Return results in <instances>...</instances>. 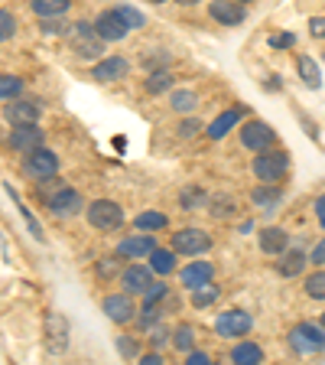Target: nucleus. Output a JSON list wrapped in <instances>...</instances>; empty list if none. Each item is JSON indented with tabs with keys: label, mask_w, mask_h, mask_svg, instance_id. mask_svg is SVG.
Here are the masks:
<instances>
[{
	"label": "nucleus",
	"mask_w": 325,
	"mask_h": 365,
	"mask_svg": "<svg viewBox=\"0 0 325 365\" xmlns=\"http://www.w3.org/2000/svg\"><path fill=\"white\" fill-rule=\"evenodd\" d=\"M186 356H189V359H186L189 365H208V362H212V359H208V352H198V349L186 352Z\"/></svg>",
	"instance_id": "obj_47"
},
{
	"label": "nucleus",
	"mask_w": 325,
	"mask_h": 365,
	"mask_svg": "<svg viewBox=\"0 0 325 365\" xmlns=\"http://www.w3.org/2000/svg\"><path fill=\"white\" fill-rule=\"evenodd\" d=\"M287 170H289V153L283 150H260L254 157V163H250V173L260 182H280Z\"/></svg>",
	"instance_id": "obj_2"
},
{
	"label": "nucleus",
	"mask_w": 325,
	"mask_h": 365,
	"mask_svg": "<svg viewBox=\"0 0 325 365\" xmlns=\"http://www.w3.org/2000/svg\"><path fill=\"white\" fill-rule=\"evenodd\" d=\"M176 4H186V7H192V4H198V0H176Z\"/></svg>",
	"instance_id": "obj_51"
},
{
	"label": "nucleus",
	"mask_w": 325,
	"mask_h": 365,
	"mask_svg": "<svg viewBox=\"0 0 325 365\" xmlns=\"http://www.w3.org/2000/svg\"><path fill=\"white\" fill-rule=\"evenodd\" d=\"M169 88H173V76H169L166 68L146 76V91H150V95H163V91H169Z\"/></svg>",
	"instance_id": "obj_31"
},
{
	"label": "nucleus",
	"mask_w": 325,
	"mask_h": 365,
	"mask_svg": "<svg viewBox=\"0 0 325 365\" xmlns=\"http://www.w3.org/2000/svg\"><path fill=\"white\" fill-rule=\"evenodd\" d=\"M91 76L98 78V82H121L124 76H130V62L121 59V56H107V59H101L98 66H95Z\"/></svg>",
	"instance_id": "obj_16"
},
{
	"label": "nucleus",
	"mask_w": 325,
	"mask_h": 365,
	"mask_svg": "<svg viewBox=\"0 0 325 365\" xmlns=\"http://www.w3.org/2000/svg\"><path fill=\"white\" fill-rule=\"evenodd\" d=\"M117 264H121V255H117V258H107V261H98V264H95V271H98V277H114V274H117Z\"/></svg>",
	"instance_id": "obj_41"
},
{
	"label": "nucleus",
	"mask_w": 325,
	"mask_h": 365,
	"mask_svg": "<svg viewBox=\"0 0 325 365\" xmlns=\"http://www.w3.org/2000/svg\"><path fill=\"white\" fill-rule=\"evenodd\" d=\"M316 215H319V222H322V228H325V196L316 199Z\"/></svg>",
	"instance_id": "obj_49"
},
{
	"label": "nucleus",
	"mask_w": 325,
	"mask_h": 365,
	"mask_svg": "<svg viewBox=\"0 0 325 365\" xmlns=\"http://www.w3.org/2000/svg\"><path fill=\"white\" fill-rule=\"evenodd\" d=\"M322 327H325V313H322Z\"/></svg>",
	"instance_id": "obj_53"
},
{
	"label": "nucleus",
	"mask_w": 325,
	"mask_h": 365,
	"mask_svg": "<svg viewBox=\"0 0 325 365\" xmlns=\"http://www.w3.org/2000/svg\"><path fill=\"white\" fill-rule=\"evenodd\" d=\"M150 4H166V0H150Z\"/></svg>",
	"instance_id": "obj_52"
},
{
	"label": "nucleus",
	"mask_w": 325,
	"mask_h": 365,
	"mask_svg": "<svg viewBox=\"0 0 325 365\" xmlns=\"http://www.w3.org/2000/svg\"><path fill=\"white\" fill-rule=\"evenodd\" d=\"M250 327H254V319H250V313H244V310H228V313H221V317L215 319V333L225 336V339L247 336Z\"/></svg>",
	"instance_id": "obj_8"
},
{
	"label": "nucleus",
	"mask_w": 325,
	"mask_h": 365,
	"mask_svg": "<svg viewBox=\"0 0 325 365\" xmlns=\"http://www.w3.org/2000/svg\"><path fill=\"white\" fill-rule=\"evenodd\" d=\"M121 284H124V290H127V294H144V290L153 284V267L130 264L127 271L121 274Z\"/></svg>",
	"instance_id": "obj_17"
},
{
	"label": "nucleus",
	"mask_w": 325,
	"mask_h": 365,
	"mask_svg": "<svg viewBox=\"0 0 325 365\" xmlns=\"http://www.w3.org/2000/svg\"><path fill=\"white\" fill-rule=\"evenodd\" d=\"M289 245V235H287V228H260V251H267V255H283Z\"/></svg>",
	"instance_id": "obj_20"
},
{
	"label": "nucleus",
	"mask_w": 325,
	"mask_h": 365,
	"mask_svg": "<svg viewBox=\"0 0 325 365\" xmlns=\"http://www.w3.org/2000/svg\"><path fill=\"white\" fill-rule=\"evenodd\" d=\"M117 352H121V359H137L140 356V346L130 336H117Z\"/></svg>",
	"instance_id": "obj_38"
},
{
	"label": "nucleus",
	"mask_w": 325,
	"mask_h": 365,
	"mask_svg": "<svg viewBox=\"0 0 325 365\" xmlns=\"http://www.w3.org/2000/svg\"><path fill=\"white\" fill-rule=\"evenodd\" d=\"M306 294L312 300H325V271H316L312 277H306Z\"/></svg>",
	"instance_id": "obj_36"
},
{
	"label": "nucleus",
	"mask_w": 325,
	"mask_h": 365,
	"mask_svg": "<svg viewBox=\"0 0 325 365\" xmlns=\"http://www.w3.org/2000/svg\"><path fill=\"white\" fill-rule=\"evenodd\" d=\"M208 14H212L215 23L221 26H241L247 20V10H244L241 0H212L208 4Z\"/></svg>",
	"instance_id": "obj_10"
},
{
	"label": "nucleus",
	"mask_w": 325,
	"mask_h": 365,
	"mask_svg": "<svg viewBox=\"0 0 325 365\" xmlns=\"http://www.w3.org/2000/svg\"><path fill=\"white\" fill-rule=\"evenodd\" d=\"M68 4L72 0H33V10L46 20V16H62L68 10Z\"/></svg>",
	"instance_id": "obj_30"
},
{
	"label": "nucleus",
	"mask_w": 325,
	"mask_h": 365,
	"mask_svg": "<svg viewBox=\"0 0 325 365\" xmlns=\"http://www.w3.org/2000/svg\"><path fill=\"white\" fill-rule=\"evenodd\" d=\"M208 212H212L215 219H231V215H235V199H231V196L208 199Z\"/></svg>",
	"instance_id": "obj_33"
},
{
	"label": "nucleus",
	"mask_w": 325,
	"mask_h": 365,
	"mask_svg": "<svg viewBox=\"0 0 325 365\" xmlns=\"http://www.w3.org/2000/svg\"><path fill=\"white\" fill-rule=\"evenodd\" d=\"M309 261H312V264H325V238H322V242L316 245V248H312Z\"/></svg>",
	"instance_id": "obj_48"
},
{
	"label": "nucleus",
	"mask_w": 325,
	"mask_h": 365,
	"mask_svg": "<svg viewBox=\"0 0 325 365\" xmlns=\"http://www.w3.org/2000/svg\"><path fill=\"white\" fill-rule=\"evenodd\" d=\"M208 192L205 190H198V186H186V190L179 192V202H182V209H202V205H208Z\"/></svg>",
	"instance_id": "obj_27"
},
{
	"label": "nucleus",
	"mask_w": 325,
	"mask_h": 365,
	"mask_svg": "<svg viewBox=\"0 0 325 365\" xmlns=\"http://www.w3.org/2000/svg\"><path fill=\"white\" fill-rule=\"evenodd\" d=\"M68 26H65V20L62 16H46V23H43V33H49V36H55V33H65Z\"/></svg>",
	"instance_id": "obj_42"
},
{
	"label": "nucleus",
	"mask_w": 325,
	"mask_h": 365,
	"mask_svg": "<svg viewBox=\"0 0 325 365\" xmlns=\"http://www.w3.org/2000/svg\"><path fill=\"white\" fill-rule=\"evenodd\" d=\"M218 294H221V290L208 281V284H202V287L192 290V304H196V307H212L215 300H218Z\"/></svg>",
	"instance_id": "obj_35"
},
{
	"label": "nucleus",
	"mask_w": 325,
	"mask_h": 365,
	"mask_svg": "<svg viewBox=\"0 0 325 365\" xmlns=\"http://www.w3.org/2000/svg\"><path fill=\"white\" fill-rule=\"evenodd\" d=\"M140 362H144V365H159V362H163V356H159V352H150V356H144Z\"/></svg>",
	"instance_id": "obj_50"
},
{
	"label": "nucleus",
	"mask_w": 325,
	"mask_h": 365,
	"mask_svg": "<svg viewBox=\"0 0 325 365\" xmlns=\"http://www.w3.org/2000/svg\"><path fill=\"white\" fill-rule=\"evenodd\" d=\"M156 248L159 245L153 235H130L117 245V255H121V258H150Z\"/></svg>",
	"instance_id": "obj_15"
},
{
	"label": "nucleus",
	"mask_w": 325,
	"mask_h": 365,
	"mask_svg": "<svg viewBox=\"0 0 325 365\" xmlns=\"http://www.w3.org/2000/svg\"><path fill=\"white\" fill-rule=\"evenodd\" d=\"M101 310H105V317L111 319V323H117V327H124V323H130V319L137 317V307H134V294H111L101 300Z\"/></svg>",
	"instance_id": "obj_7"
},
{
	"label": "nucleus",
	"mask_w": 325,
	"mask_h": 365,
	"mask_svg": "<svg viewBox=\"0 0 325 365\" xmlns=\"http://www.w3.org/2000/svg\"><path fill=\"white\" fill-rule=\"evenodd\" d=\"M10 147L20 153L36 150V147H43V130H39L36 124H16V128L10 130Z\"/></svg>",
	"instance_id": "obj_14"
},
{
	"label": "nucleus",
	"mask_w": 325,
	"mask_h": 365,
	"mask_svg": "<svg viewBox=\"0 0 325 365\" xmlns=\"http://www.w3.org/2000/svg\"><path fill=\"white\" fill-rule=\"evenodd\" d=\"M250 202L267 209V212H273V209L283 202V190H277V182H260L257 190L250 192Z\"/></svg>",
	"instance_id": "obj_21"
},
{
	"label": "nucleus",
	"mask_w": 325,
	"mask_h": 365,
	"mask_svg": "<svg viewBox=\"0 0 325 365\" xmlns=\"http://www.w3.org/2000/svg\"><path fill=\"white\" fill-rule=\"evenodd\" d=\"M46 333H49V352H62L68 346V323L62 313L46 317Z\"/></svg>",
	"instance_id": "obj_18"
},
{
	"label": "nucleus",
	"mask_w": 325,
	"mask_h": 365,
	"mask_svg": "<svg viewBox=\"0 0 325 365\" xmlns=\"http://www.w3.org/2000/svg\"><path fill=\"white\" fill-rule=\"evenodd\" d=\"M95 30H98V36L105 39V43H117V39L127 36L130 26L121 20V14H117V10H105V14L95 20Z\"/></svg>",
	"instance_id": "obj_11"
},
{
	"label": "nucleus",
	"mask_w": 325,
	"mask_h": 365,
	"mask_svg": "<svg viewBox=\"0 0 325 365\" xmlns=\"http://www.w3.org/2000/svg\"><path fill=\"white\" fill-rule=\"evenodd\" d=\"M169 105H173V111H192V108L198 105V95L189 88H182V91H173V98H169Z\"/></svg>",
	"instance_id": "obj_34"
},
{
	"label": "nucleus",
	"mask_w": 325,
	"mask_h": 365,
	"mask_svg": "<svg viewBox=\"0 0 325 365\" xmlns=\"http://www.w3.org/2000/svg\"><path fill=\"white\" fill-rule=\"evenodd\" d=\"M150 267H153V274H159V277L173 274L176 271V248H156L150 255Z\"/></svg>",
	"instance_id": "obj_24"
},
{
	"label": "nucleus",
	"mask_w": 325,
	"mask_h": 365,
	"mask_svg": "<svg viewBox=\"0 0 325 365\" xmlns=\"http://www.w3.org/2000/svg\"><path fill=\"white\" fill-rule=\"evenodd\" d=\"M299 78H303V85H309V88H319L322 85V76H319V66L309 59V56H299Z\"/></svg>",
	"instance_id": "obj_28"
},
{
	"label": "nucleus",
	"mask_w": 325,
	"mask_h": 365,
	"mask_svg": "<svg viewBox=\"0 0 325 365\" xmlns=\"http://www.w3.org/2000/svg\"><path fill=\"white\" fill-rule=\"evenodd\" d=\"M293 43H296L293 33H277V36H270V46H273V49H283V46H293Z\"/></svg>",
	"instance_id": "obj_45"
},
{
	"label": "nucleus",
	"mask_w": 325,
	"mask_h": 365,
	"mask_svg": "<svg viewBox=\"0 0 325 365\" xmlns=\"http://www.w3.org/2000/svg\"><path fill=\"white\" fill-rule=\"evenodd\" d=\"M289 346L296 352H322L325 349V327H316V323H296L293 333H289Z\"/></svg>",
	"instance_id": "obj_4"
},
{
	"label": "nucleus",
	"mask_w": 325,
	"mask_h": 365,
	"mask_svg": "<svg viewBox=\"0 0 325 365\" xmlns=\"http://www.w3.org/2000/svg\"><path fill=\"white\" fill-rule=\"evenodd\" d=\"M273 140H277V134H273V128L267 121H247L241 128V144L247 147V150H254V153L273 147Z\"/></svg>",
	"instance_id": "obj_9"
},
{
	"label": "nucleus",
	"mask_w": 325,
	"mask_h": 365,
	"mask_svg": "<svg viewBox=\"0 0 325 365\" xmlns=\"http://www.w3.org/2000/svg\"><path fill=\"white\" fill-rule=\"evenodd\" d=\"M23 95V78L20 76H0V101H14Z\"/></svg>",
	"instance_id": "obj_32"
},
{
	"label": "nucleus",
	"mask_w": 325,
	"mask_h": 365,
	"mask_svg": "<svg viewBox=\"0 0 325 365\" xmlns=\"http://www.w3.org/2000/svg\"><path fill=\"white\" fill-rule=\"evenodd\" d=\"M39 114H43V108H39L36 101H20V98H14V101H7V108H4V118H7L14 128H16V124H36Z\"/></svg>",
	"instance_id": "obj_13"
},
{
	"label": "nucleus",
	"mask_w": 325,
	"mask_h": 365,
	"mask_svg": "<svg viewBox=\"0 0 325 365\" xmlns=\"http://www.w3.org/2000/svg\"><path fill=\"white\" fill-rule=\"evenodd\" d=\"M14 33H16V20H14V14L0 10V43H4V39H10Z\"/></svg>",
	"instance_id": "obj_40"
},
{
	"label": "nucleus",
	"mask_w": 325,
	"mask_h": 365,
	"mask_svg": "<svg viewBox=\"0 0 325 365\" xmlns=\"http://www.w3.org/2000/svg\"><path fill=\"white\" fill-rule=\"evenodd\" d=\"M231 362L238 365H260L264 362V349L254 346V342H238L235 352H231Z\"/></svg>",
	"instance_id": "obj_25"
},
{
	"label": "nucleus",
	"mask_w": 325,
	"mask_h": 365,
	"mask_svg": "<svg viewBox=\"0 0 325 365\" xmlns=\"http://www.w3.org/2000/svg\"><path fill=\"white\" fill-rule=\"evenodd\" d=\"M173 248H176V255L196 258V255H205V251L212 248V235L202 232V228H182V232L173 235Z\"/></svg>",
	"instance_id": "obj_6"
},
{
	"label": "nucleus",
	"mask_w": 325,
	"mask_h": 365,
	"mask_svg": "<svg viewBox=\"0 0 325 365\" xmlns=\"http://www.w3.org/2000/svg\"><path fill=\"white\" fill-rule=\"evenodd\" d=\"M306 261H309V255H303V251H283V258L277 261V271L283 277H296L306 267Z\"/></svg>",
	"instance_id": "obj_23"
},
{
	"label": "nucleus",
	"mask_w": 325,
	"mask_h": 365,
	"mask_svg": "<svg viewBox=\"0 0 325 365\" xmlns=\"http://www.w3.org/2000/svg\"><path fill=\"white\" fill-rule=\"evenodd\" d=\"M215 277V267L208 261H192V264L182 267V287L186 290H196L202 284H208Z\"/></svg>",
	"instance_id": "obj_19"
},
{
	"label": "nucleus",
	"mask_w": 325,
	"mask_h": 365,
	"mask_svg": "<svg viewBox=\"0 0 325 365\" xmlns=\"http://www.w3.org/2000/svg\"><path fill=\"white\" fill-rule=\"evenodd\" d=\"M68 39H72V53L78 59H101L105 56V39L98 36L95 23H75L68 26Z\"/></svg>",
	"instance_id": "obj_1"
},
{
	"label": "nucleus",
	"mask_w": 325,
	"mask_h": 365,
	"mask_svg": "<svg viewBox=\"0 0 325 365\" xmlns=\"http://www.w3.org/2000/svg\"><path fill=\"white\" fill-rule=\"evenodd\" d=\"M146 339H150L153 349H159V346H166V342L173 339V333H169L166 327H159V323H156V327H150V336H146Z\"/></svg>",
	"instance_id": "obj_39"
},
{
	"label": "nucleus",
	"mask_w": 325,
	"mask_h": 365,
	"mask_svg": "<svg viewBox=\"0 0 325 365\" xmlns=\"http://www.w3.org/2000/svg\"><path fill=\"white\" fill-rule=\"evenodd\" d=\"M82 205H85L82 202V192L72 190V186H62V190L49 199V212L59 215V219H65V215H75Z\"/></svg>",
	"instance_id": "obj_12"
},
{
	"label": "nucleus",
	"mask_w": 325,
	"mask_h": 365,
	"mask_svg": "<svg viewBox=\"0 0 325 365\" xmlns=\"http://www.w3.org/2000/svg\"><path fill=\"white\" fill-rule=\"evenodd\" d=\"M134 225L140 228V232H159V228H166L169 225V219L163 212H140L134 219Z\"/></svg>",
	"instance_id": "obj_29"
},
{
	"label": "nucleus",
	"mask_w": 325,
	"mask_h": 365,
	"mask_svg": "<svg viewBox=\"0 0 325 365\" xmlns=\"http://www.w3.org/2000/svg\"><path fill=\"white\" fill-rule=\"evenodd\" d=\"M309 33L319 39H325V16H312L309 20Z\"/></svg>",
	"instance_id": "obj_46"
},
{
	"label": "nucleus",
	"mask_w": 325,
	"mask_h": 365,
	"mask_svg": "<svg viewBox=\"0 0 325 365\" xmlns=\"http://www.w3.org/2000/svg\"><path fill=\"white\" fill-rule=\"evenodd\" d=\"M198 130H202V124H198L196 118H186V121H179V128H176V134H179V137H196Z\"/></svg>",
	"instance_id": "obj_43"
},
{
	"label": "nucleus",
	"mask_w": 325,
	"mask_h": 365,
	"mask_svg": "<svg viewBox=\"0 0 325 365\" xmlns=\"http://www.w3.org/2000/svg\"><path fill=\"white\" fill-rule=\"evenodd\" d=\"M23 170H26V176L30 180H49V176L59 170V157H55L53 150H46V147H36V150L26 153V160H23Z\"/></svg>",
	"instance_id": "obj_5"
},
{
	"label": "nucleus",
	"mask_w": 325,
	"mask_h": 365,
	"mask_svg": "<svg viewBox=\"0 0 325 365\" xmlns=\"http://www.w3.org/2000/svg\"><path fill=\"white\" fill-rule=\"evenodd\" d=\"M117 14H121V20L127 23L130 30H140V26H144V23H146V16L140 14V10H137V7H117Z\"/></svg>",
	"instance_id": "obj_37"
},
{
	"label": "nucleus",
	"mask_w": 325,
	"mask_h": 365,
	"mask_svg": "<svg viewBox=\"0 0 325 365\" xmlns=\"http://www.w3.org/2000/svg\"><path fill=\"white\" fill-rule=\"evenodd\" d=\"M241 4H250V0H241Z\"/></svg>",
	"instance_id": "obj_54"
},
{
	"label": "nucleus",
	"mask_w": 325,
	"mask_h": 365,
	"mask_svg": "<svg viewBox=\"0 0 325 365\" xmlns=\"http://www.w3.org/2000/svg\"><path fill=\"white\" fill-rule=\"evenodd\" d=\"M144 297H146V304H159V300L166 297V284H150V287L144 290Z\"/></svg>",
	"instance_id": "obj_44"
},
{
	"label": "nucleus",
	"mask_w": 325,
	"mask_h": 365,
	"mask_svg": "<svg viewBox=\"0 0 325 365\" xmlns=\"http://www.w3.org/2000/svg\"><path fill=\"white\" fill-rule=\"evenodd\" d=\"M173 349H179V352H192V346H196V329L189 327V323H182V327H176L173 329Z\"/></svg>",
	"instance_id": "obj_26"
},
{
	"label": "nucleus",
	"mask_w": 325,
	"mask_h": 365,
	"mask_svg": "<svg viewBox=\"0 0 325 365\" xmlns=\"http://www.w3.org/2000/svg\"><path fill=\"white\" fill-rule=\"evenodd\" d=\"M241 118H244V108H231V111L218 114V118H215V121L208 124V128H205V130H208V137H212V140H221V137H225L228 130L235 128V124L241 121Z\"/></svg>",
	"instance_id": "obj_22"
},
{
	"label": "nucleus",
	"mask_w": 325,
	"mask_h": 365,
	"mask_svg": "<svg viewBox=\"0 0 325 365\" xmlns=\"http://www.w3.org/2000/svg\"><path fill=\"white\" fill-rule=\"evenodd\" d=\"M88 222L98 232H114V228L124 225V209L117 202H111V199H98V202L88 205Z\"/></svg>",
	"instance_id": "obj_3"
}]
</instances>
